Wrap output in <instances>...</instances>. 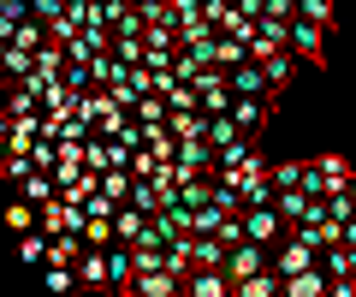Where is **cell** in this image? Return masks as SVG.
Returning <instances> with one entry per match:
<instances>
[{
  "label": "cell",
  "instance_id": "obj_9",
  "mask_svg": "<svg viewBox=\"0 0 356 297\" xmlns=\"http://www.w3.org/2000/svg\"><path fill=\"white\" fill-rule=\"evenodd\" d=\"M178 291H184V273H172V268H149L131 285V297H178Z\"/></svg>",
  "mask_w": 356,
  "mask_h": 297
},
{
  "label": "cell",
  "instance_id": "obj_5",
  "mask_svg": "<svg viewBox=\"0 0 356 297\" xmlns=\"http://www.w3.org/2000/svg\"><path fill=\"white\" fill-rule=\"evenodd\" d=\"M107 268H113V291L119 297H131V285H137V244H125V238H119V244H107Z\"/></svg>",
  "mask_w": 356,
  "mask_h": 297
},
{
  "label": "cell",
  "instance_id": "obj_4",
  "mask_svg": "<svg viewBox=\"0 0 356 297\" xmlns=\"http://www.w3.org/2000/svg\"><path fill=\"white\" fill-rule=\"evenodd\" d=\"M273 268V244H261V238H238V244L226 250V273L232 280H250V273Z\"/></svg>",
  "mask_w": 356,
  "mask_h": 297
},
{
  "label": "cell",
  "instance_id": "obj_19",
  "mask_svg": "<svg viewBox=\"0 0 356 297\" xmlns=\"http://www.w3.org/2000/svg\"><path fill=\"white\" fill-rule=\"evenodd\" d=\"M238 13L243 18H267V0H238Z\"/></svg>",
  "mask_w": 356,
  "mask_h": 297
},
{
  "label": "cell",
  "instance_id": "obj_15",
  "mask_svg": "<svg viewBox=\"0 0 356 297\" xmlns=\"http://www.w3.org/2000/svg\"><path fill=\"white\" fill-rule=\"evenodd\" d=\"M83 244H95V250L119 244V232H113V220H95V214H89V226H83Z\"/></svg>",
  "mask_w": 356,
  "mask_h": 297
},
{
  "label": "cell",
  "instance_id": "obj_2",
  "mask_svg": "<svg viewBox=\"0 0 356 297\" xmlns=\"http://www.w3.org/2000/svg\"><path fill=\"white\" fill-rule=\"evenodd\" d=\"M350 179H356V167H350L344 155H315V161H309L303 191H309V196H332V191H344Z\"/></svg>",
  "mask_w": 356,
  "mask_h": 297
},
{
  "label": "cell",
  "instance_id": "obj_8",
  "mask_svg": "<svg viewBox=\"0 0 356 297\" xmlns=\"http://www.w3.org/2000/svg\"><path fill=\"white\" fill-rule=\"evenodd\" d=\"M232 119H238L243 131H267V119H273V95H238V102H232Z\"/></svg>",
  "mask_w": 356,
  "mask_h": 297
},
{
  "label": "cell",
  "instance_id": "obj_1",
  "mask_svg": "<svg viewBox=\"0 0 356 297\" xmlns=\"http://www.w3.org/2000/svg\"><path fill=\"white\" fill-rule=\"evenodd\" d=\"M327 36H332V30L321 24V18H309V13L291 18V54L303 65H327Z\"/></svg>",
  "mask_w": 356,
  "mask_h": 297
},
{
  "label": "cell",
  "instance_id": "obj_6",
  "mask_svg": "<svg viewBox=\"0 0 356 297\" xmlns=\"http://www.w3.org/2000/svg\"><path fill=\"white\" fill-rule=\"evenodd\" d=\"M77 280H83V291H113V268H107V250L83 244V256H77Z\"/></svg>",
  "mask_w": 356,
  "mask_h": 297
},
{
  "label": "cell",
  "instance_id": "obj_12",
  "mask_svg": "<svg viewBox=\"0 0 356 297\" xmlns=\"http://www.w3.org/2000/svg\"><path fill=\"white\" fill-rule=\"evenodd\" d=\"M267 83H273V95H285V90H291V78H297V65H303V60H297V54L291 48H280V54H267Z\"/></svg>",
  "mask_w": 356,
  "mask_h": 297
},
{
  "label": "cell",
  "instance_id": "obj_13",
  "mask_svg": "<svg viewBox=\"0 0 356 297\" xmlns=\"http://www.w3.org/2000/svg\"><path fill=\"white\" fill-rule=\"evenodd\" d=\"M6 226H13V232H30V226H42V208L30 202V196H13V208H6Z\"/></svg>",
  "mask_w": 356,
  "mask_h": 297
},
{
  "label": "cell",
  "instance_id": "obj_18",
  "mask_svg": "<svg viewBox=\"0 0 356 297\" xmlns=\"http://www.w3.org/2000/svg\"><path fill=\"white\" fill-rule=\"evenodd\" d=\"M30 18V0H0V24H24Z\"/></svg>",
  "mask_w": 356,
  "mask_h": 297
},
{
  "label": "cell",
  "instance_id": "obj_17",
  "mask_svg": "<svg viewBox=\"0 0 356 297\" xmlns=\"http://www.w3.org/2000/svg\"><path fill=\"white\" fill-rule=\"evenodd\" d=\"M303 13H309V18H321V24L332 30V24H339V0H303Z\"/></svg>",
  "mask_w": 356,
  "mask_h": 297
},
{
  "label": "cell",
  "instance_id": "obj_14",
  "mask_svg": "<svg viewBox=\"0 0 356 297\" xmlns=\"http://www.w3.org/2000/svg\"><path fill=\"white\" fill-rule=\"evenodd\" d=\"M303 179H309V161H273V184L280 191H297Z\"/></svg>",
  "mask_w": 356,
  "mask_h": 297
},
{
  "label": "cell",
  "instance_id": "obj_10",
  "mask_svg": "<svg viewBox=\"0 0 356 297\" xmlns=\"http://www.w3.org/2000/svg\"><path fill=\"white\" fill-rule=\"evenodd\" d=\"M226 78H232V90H238V95H273V83H267V65L255 60V54H250L243 65H232Z\"/></svg>",
  "mask_w": 356,
  "mask_h": 297
},
{
  "label": "cell",
  "instance_id": "obj_3",
  "mask_svg": "<svg viewBox=\"0 0 356 297\" xmlns=\"http://www.w3.org/2000/svg\"><path fill=\"white\" fill-rule=\"evenodd\" d=\"M238 220H243V238H261V244H280V238H285V226H291L280 202H250Z\"/></svg>",
  "mask_w": 356,
  "mask_h": 297
},
{
  "label": "cell",
  "instance_id": "obj_7",
  "mask_svg": "<svg viewBox=\"0 0 356 297\" xmlns=\"http://www.w3.org/2000/svg\"><path fill=\"white\" fill-rule=\"evenodd\" d=\"M184 291H191V297H232V291H238V280H232L226 268H191Z\"/></svg>",
  "mask_w": 356,
  "mask_h": 297
},
{
  "label": "cell",
  "instance_id": "obj_11",
  "mask_svg": "<svg viewBox=\"0 0 356 297\" xmlns=\"http://www.w3.org/2000/svg\"><path fill=\"white\" fill-rule=\"evenodd\" d=\"M48 250H54V232H42V226H30V232H18V262L24 268H48Z\"/></svg>",
  "mask_w": 356,
  "mask_h": 297
},
{
  "label": "cell",
  "instance_id": "obj_20",
  "mask_svg": "<svg viewBox=\"0 0 356 297\" xmlns=\"http://www.w3.org/2000/svg\"><path fill=\"white\" fill-rule=\"evenodd\" d=\"M339 226H344V244H356V220H339Z\"/></svg>",
  "mask_w": 356,
  "mask_h": 297
},
{
  "label": "cell",
  "instance_id": "obj_16",
  "mask_svg": "<svg viewBox=\"0 0 356 297\" xmlns=\"http://www.w3.org/2000/svg\"><path fill=\"white\" fill-rule=\"evenodd\" d=\"M226 220H232V208H220V202H202V208H196V232H220Z\"/></svg>",
  "mask_w": 356,
  "mask_h": 297
}]
</instances>
